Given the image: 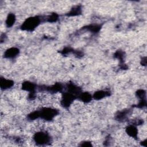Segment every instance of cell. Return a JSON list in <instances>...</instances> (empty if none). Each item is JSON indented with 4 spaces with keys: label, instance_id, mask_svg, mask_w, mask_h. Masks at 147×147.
Wrapping results in <instances>:
<instances>
[{
    "label": "cell",
    "instance_id": "obj_15",
    "mask_svg": "<svg viewBox=\"0 0 147 147\" xmlns=\"http://www.w3.org/2000/svg\"><path fill=\"white\" fill-rule=\"evenodd\" d=\"M39 117H40V112H38V111H36V112H33L32 113H31L28 117L30 120H35L37 118H39Z\"/></svg>",
    "mask_w": 147,
    "mask_h": 147
},
{
    "label": "cell",
    "instance_id": "obj_12",
    "mask_svg": "<svg viewBox=\"0 0 147 147\" xmlns=\"http://www.w3.org/2000/svg\"><path fill=\"white\" fill-rule=\"evenodd\" d=\"M16 17L13 14H9L6 20V25L8 27H11L15 22Z\"/></svg>",
    "mask_w": 147,
    "mask_h": 147
},
{
    "label": "cell",
    "instance_id": "obj_8",
    "mask_svg": "<svg viewBox=\"0 0 147 147\" xmlns=\"http://www.w3.org/2000/svg\"><path fill=\"white\" fill-rule=\"evenodd\" d=\"M1 83V88L4 89V90L9 88L13 85V81H12L11 80L6 79L5 78H1V83Z\"/></svg>",
    "mask_w": 147,
    "mask_h": 147
},
{
    "label": "cell",
    "instance_id": "obj_13",
    "mask_svg": "<svg viewBox=\"0 0 147 147\" xmlns=\"http://www.w3.org/2000/svg\"><path fill=\"white\" fill-rule=\"evenodd\" d=\"M81 9L79 7H76L75 8H74L71 12L69 13V16H76L79 15L80 13Z\"/></svg>",
    "mask_w": 147,
    "mask_h": 147
},
{
    "label": "cell",
    "instance_id": "obj_5",
    "mask_svg": "<svg viewBox=\"0 0 147 147\" xmlns=\"http://www.w3.org/2000/svg\"><path fill=\"white\" fill-rule=\"evenodd\" d=\"M19 53V50L17 48H11L8 49L4 54V56L7 58H13L16 57Z\"/></svg>",
    "mask_w": 147,
    "mask_h": 147
},
{
    "label": "cell",
    "instance_id": "obj_1",
    "mask_svg": "<svg viewBox=\"0 0 147 147\" xmlns=\"http://www.w3.org/2000/svg\"><path fill=\"white\" fill-rule=\"evenodd\" d=\"M40 23V19L37 17H31L28 19L23 24L21 28L23 30L32 31L38 26Z\"/></svg>",
    "mask_w": 147,
    "mask_h": 147
},
{
    "label": "cell",
    "instance_id": "obj_9",
    "mask_svg": "<svg viewBox=\"0 0 147 147\" xmlns=\"http://www.w3.org/2000/svg\"><path fill=\"white\" fill-rule=\"evenodd\" d=\"M110 94L107 92V91H99L95 92V94L93 95V98L95 100H99L101 99H102L103 98H104L106 96H109Z\"/></svg>",
    "mask_w": 147,
    "mask_h": 147
},
{
    "label": "cell",
    "instance_id": "obj_17",
    "mask_svg": "<svg viewBox=\"0 0 147 147\" xmlns=\"http://www.w3.org/2000/svg\"><path fill=\"white\" fill-rule=\"evenodd\" d=\"M58 16L57 15V14H53V15H52L51 16H50V17H48V21H49V22H51V23H53V22H55V21H57V20H58Z\"/></svg>",
    "mask_w": 147,
    "mask_h": 147
},
{
    "label": "cell",
    "instance_id": "obj_10",
    "mask_svg": "<svg viewBox=\"0 0 147 147\" xmlns=\"http://www.w3.org/2000/svg\"><path fill=\"white\" fill-rule=\"evenodd\" d=\"M68 90H69V92L73 94V95H75L77 94H79L80 93V90L79 89V88L78 87H77L76 86H75V84H70L68 86Z\"/></svg>",
    "mask_w": 147,
    "mask_h": 147
},
{
    "label": "cell",
    "instance_id": "obj_3",
    "mask_svg": "<svg viewBox=\"0 0 147 147\" xmlns=\"http://www.w3.org/2000/svg\"><path fill=\"white\" fill-rule=\"evenodd\" d=\"M50 137L44 132H39L35 135L34 140L35 142L39 144H45L50 141Z\"/></svg>",
    "mask_w": 147,
    "mask_h": 147
},
{
    "label": "cell",
    "instance_id": "obj_6",
    "mask_svg": "<svg viewBox=\"0 0 147 147\" xmlns=\"http://www.w3.org/2000/svg\"><path fill=\"white\" fill-rule=\"evenodd\" d=\"M126 133L130 136L133 138H137V134H138V130L136 126L134 125H130L128 127H127L126 129Z\"/></svg>",
    "mask_w": 147,
    "mask_h": 147
},
{
    "label": "cell",
    "instance_id": "obj_4",
    "mask_svg": "<svg viewBox=\"0 0 147 147\" xmlns=\"http://www.w3.org/2000/svg\"><path fill=\"white\" fill-rule=\"evenodd\" d=\"M75 96L68 92L64 94L62 100L61 101L62 105L64 107H69L75 99Z\"/></svg>",
    "mask_w": 147,
    "mask_h": 147
},
{
    "label": "cell",
    "instance_id": "obj_2",
    "mask_svg": "<svg viewBox=\"0 0 147 147\" xmlns=\"http://www.w3.org/2000/svg\"><path fill=\"white\" fill-rule=\"evenodd\" d=\"M40 112V117L46 120H52L58 113L57 110L51 108H44Z\"/></svg>",
    "mask_w": 147,
    "mask_h": 147
},
{
    "label": "cell",
    "instance_id": "obj_11",
    "mask_svg": "<svg viewBox=\"0 0 147 147\" xmlns=\"http://www.w3.org/2000/svg\"><path fill=\"white\" fill-rule=\"evenodd\" d=\"M79 99L84 102H88L91 101L92 99V96L88 92H83L79 95Z\"/></svg>",
    "mask_w": 147,
    "mask_h": 147
},
{
    "label": "cell",
    "instance_id": "obj_7",
    "mask_svg": "<svg viewBox=\"0 0 147 147\" xmlns=\"http://www.w3.org/2000/svg\"><path fill=\"white\" fill-rule=\"evenodd\" d=\"M23 89L25 91H28L31 92H34L35 89V85L29 82H25L23 84Z\"/></svg>",
    "mask_w": 147,
    "mask_h": 147
},
{
    "label": "cell",
    "instance_id": "obj_16",
    "mask_svg": "<svg viewBox=\"0 0 147 147\" xmlns=\"http://www.w3.org/2000/svg\"><path fill=\"white\" fill-rule=\"evenodd\" d=\"M136 94L138 96V97L140 98H141V100L145 99V91L144 90H138L137 91V92H136Z\"/></svg>",
    "mask_w": 147,
    "mask_h": 147
},
{
    "label": "cell",
    "instance_id": "obj_14",
    "mask_svg": "<svg viewBox=\"0 0 147 147\" xmlns=\"http://www.w3.org/2000/svg\"><path fill=\"white\" fill-rule=\"evenodd\" d=\"M87 29L89 31H90L91 32H97L100 31V27L98 25H91L87 27Z\"/></svg>",
    "mask_w": 147,
    "mask_h": 147
}]
</instances>
